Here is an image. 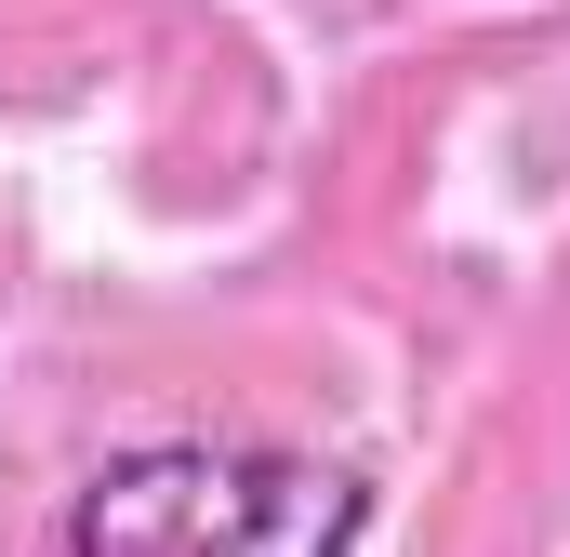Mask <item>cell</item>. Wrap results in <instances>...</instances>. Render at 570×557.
Listing matches in <instances>:
<instances>
[{
	"instance_id": "obj_1",
	"label": "cell",
	"mask_w": 570,
	"mask_h": 557,
	"mask_svg": "<svg viewBox=\"0 0 570 557\" xmlns=\"http://www.w3.org/2000/svg\"><path fill=\"white\" fill-rule=\"evenodd\" d=\"M358 518L372 491L318 451L159 438L67 505V557H358Z\"/></svg>"
}]
</instances>
